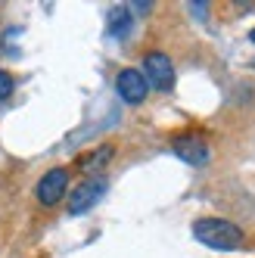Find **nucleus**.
Wrapping results in <instances>:
<instances>
[{"label":"nucleus","instance_id":"nucleus-1","mask_svg":"<svg viewBox=\"0 0 255 258\" xmlns=\"http://www.w3.org/2000/svg\"><path fill=\"white\" fill-rule=\"evenodd\" d=\"M193 236L199 243H206L209 249H221V252L243 246V230L224 218H199L193 224Z\"/></svg>","mask_w":255,"mask_h":258},{"label":"nucleus","instance_id":"nucleus-2","mask_svg":"<svg viewBox=\"0 0 255 258\" xmlns=\"http://www.w3.org/2000/svg\"><path fill=\"white\" fill-rule=\"evenodd\" d=\"M143 78H147V84L156 87V90H171L174 87V66H171V59L165 56V53H159V50L147 53V56H143Z\"/></svg>","mask_w":255,"mask_h":258},{"label":"nucleus","instance_id":"nucleus-3","mask_svg":"<svg viewBox=\"0 0 255 258\" xmlns=\"http://www.w3.org/2000/svg\"><path fill=\"white\" fill-rule=\"evenodd\" d=\"M115 90H118V97L124 103L137 106V103L147 100L150 84H147V78H143V72H137V69H121L118 78H115Z\"/></svg>","mask_w":255,"mask_h":258},{"label":"nucleus","instance_id":"nucleus-4","mask_svg":"<svg viewBox=\"0 0 255 258\" xmlns=\"http://www.w3.org/2000/svg\"><path fill=\"white\" fill-rule=\"evenodd\" d=\"M106 193V180L97 174V177H90V180H84L81 187H75L72 190V199H69V212L72 215H84L90 206H97V199Z\"/></svg>","mask_w":255,"mask_h":258},{"label":"nucleus","instance_id":"nucleus-5","mask_svg":"<svg viewBox=\"0 0 255 258\" xmlns=\"http://www.w3.org/2000/svg\"><path fill=\"white\" fill-rule=\"evenodd\" d=\"M66 187H69V171L66 168H50L38 180V202L41 206H56L66 196Z\"/></svg>","mask_w":255,"mask_h":258},{"label":"nucleus","instance_id":"nucleus-6","mask_svg":"<svg viewBox=\"0 0 255 258\" xmlns=\"http://www.w3.org/2000/svg\"><path fill=\"white\" fill-rule=\"evenodd\" d=\"M174 153L184 159V162H190V165H206L209 162V146H206V140H199L193 134L177 137L174 140Z\"/></svg>","mask_w":255,"mask_h":258},{"label":"nucleus","instance_id":"nucleus-7","mask_svg":"<svg viewBox=\"0 0 255 258\" xmlns=\"http://www.w3.org/2000/svg\"><path fill=\"white\" fill-rule=\"evenodd\" d=\"M128 28H131V10H128V7H115L112 16H109V34L124 38Z\"/></svg>","mask_w":255,"mask_h":258},{"label":"nucleus","instance_id":"nucleus-8","mask_svg":"<svg viewBox=\"0 0 255 258\" xmlns=\"http://www.w3.org/2000/svg\"><path fill=\"white\" fill-rule=\"evenodd\" d=\"M112 153H115V150H112V146L106 143V146H100V150H94V153H90V156H87V159L81 162V168H84L87 174H94V171H100L103 165H106L109 159H112Z\"/></svg>","mask_w":255,"mask_h":258},{"label":"nucleus","instance_id":"nucleus-9","mask_svg":"<svg viewBox=\"0 0 255 258\" xmlns=\"http://www.w3.org/2000/svg\"><path fill=\"white\" fill-rule=\"evenodd\" d=\"M13 75H10V72H4V69H0V103H4L10 94H13Z\"/></svg>","mask_w":255,"mask_h":258},{"label":"nucleus","instance_id":"nucleus-10","mask_svg":"<svg viewBox=\"0 0 255 258\" xmlns=\"http://www.w3.org/2000/svg\"><path fill=\"white\" fill-rule=\"evenodd\" d=\"M249 41H252V44H255V28H252V31H249Z\"/></svg>","mask_w":255,"mask_h":258}]
</instances>
